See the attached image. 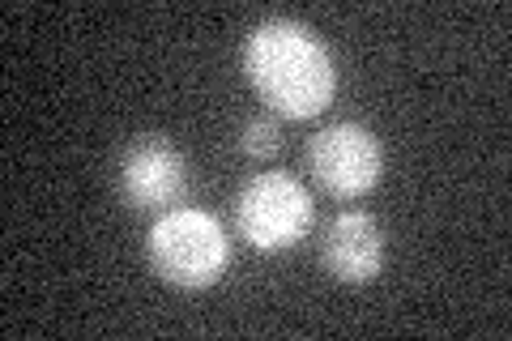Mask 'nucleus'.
I'll list each match as a JSON object with an SVG mask.
<instances>
[{
	"mask_svg": "<svg viewBox=\"0 0 512 341\" xmlns=\"http://www.w3.org/2000/svg\"><path fill=\"white\" fill-rule=\"evenodd\" d=\"M244 77L286 120H316L338 94L333 52L312 26L295 18H269L244 39Z\"/></svg>",
	"mask_w": 512,
	"mask_h": 341,
	"instance_id": "obj_1",
	"label": "nucleus"
},
{
	"mask_svg": "<svg viewBox=\"0 0 512 341\" xmlns=\"http://www.w3.org/2000/svg\"><path fill=\"white\" fill-rule=\"evenodd\" d=\"M308 171L333 201H359L380 180L384 150L372 128H363L355 120L325 124L308 141Z\"/></svg>",
	"mask_w": 512,
	"mask_h": 341,
	"instance_id": "obj_5",
	"label": "nucleus"
},
{
	"mask_svg": "<svg viewBox=\"0 0 512 341\" xmlns=\"http://www.w3.org/2000/svg\"><path fill=\"white\" fill-rule=\"evenodd\" d=\"M146 261L175 290H210L231 265V239L214 214L175 205L146 231Z\"/></svg>",
	"mask_w": 512,
	"mask_h": 341,
	"instance_id": "obj_2",
	"label": "nucleus"
},
{
	"mask_svg": "<svg viewBox=\"0 0 512 341\" xmlns=\"http://www.w3.org/2000/svg\"><path fill=\"white\" fill-rule=\"evenodd\" d=\"M316 222V205L308 197V188L291 175L265 171L239 188L235 197V231L248 248L274 256V252H291L308 239Z\"/></svg>",
	"mask_w": 512,
	"mask_h": 341,
	"instance_id": "obj_3",
	"label": "nucleus"
},
{
	"mask_svg": "<svg viewBox=\"0 0 512 341\" xmlns=\"http://www.w3.org/2000/svg\"><path fill=\"white\" fill-rule=\"evenodd\" d=\"M320 265L333 282L342 286H367L380 278L384 269V231L372 214L363 209H346L325 226L320 239Z\"/></svg>",
	"mask_w": 512,
	"mask_h": 341,
	"instance_id": "obj_6",
	"label": "nucleus"
},
{
	"mask_svg": "<svg viewBox=\"0 0 512 341\" xmlns=\"http://www.w3.org/2000/svg\"><path fill=\"white\" fill-rule=\"evenodd\" d=\"M239 150L252 162H269L282 154V124L278 116H248L239 128Z\"/></svg>",
	"mask_w": 512,
	"mask_h": 341,
	"instance_id": "obj_7",
	"label": "nucleus"
},
{
	"mask_svg": "<svg viewBox=\"0 0 512 341\" xmlns=\"http://www.w3.org/2000/svg\"><path fill=\"white\" fill-rule=\"evenodd\" d=\"M120 201L133 214H167L192 188L184 150L163 133H137L120 154Z\"/></svg>",
	"mask_w": 512,
	"mask_h": 341,
	"instance_id": "obj_4",
	"label": "nucleus"
}]
</instances>
